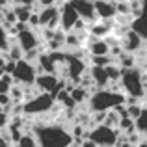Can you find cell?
Masks as SVG:
<instances>
[{"label":"cell","instance_id":"obj_1","mask_svg":"<svg viewBox=\"0 0 147 147\" xmlns=\"http://www.w3.org/2000/svg\"><path fill=\"white\" fill-rule=\"evenodd\" d=\"M32 132L36 134L39 147H67L73 144V134L60 123H34Z\"/></svg>","mask_w":147,"mask_h":147},{"label":"cell","instance_id":"obj_2","mask_svg":"<svg viewBox=\"0 0 147 147\" xmlns=\"http://www.w3.org/2000/svg\"><path fill=\"white\" fill-rule=\"evenodd\" d=\"M127 95L123 91H114L110 88H100V90L93 91L88 99V110L90 112H104L112 110L117 104H123Z\"/></svg>","mask_w":147,"mask_h":147},{"label":"cell","instance_id":"obj_3","mask_svg":"<svg viewBox=\"0 0 147 147\" xmlns=\"http://www.w3.org/2000/svg\"><path fill=\"white\" fill-rule=\"evenodd\" d=\"M121 88L127 95H134L138 99H145V88H144V78H142V69L140 67H130L123 69L121 75Z\"/></svg>","mask_w":147,"mask_h":147},{"label":"cell","instance_id":"obj_4","mask_svg":"<svg viewBox=\"0 0 147 147\" xmlns=\"http://www.w3.org/2000/svg\"><path fill=\"white\" fill-rule=\"evenodd\" d=\"M56 97L50 91H39L36 97L24 100V115H43L52 110Z\"/></svg>","mask_w":147,"mask_h":147},{"label":"cell","instance_id":"obj_5","mask_svg":"<svg viewBox=\"0 0 147 147\" xmlns=\"http://www.w3.org/2000/svg\"><path fill=\"white\" fill-rule=\"evenodd\" d=\"M119 136L121 134L117 132V129L108 127L104 123H99V125L91 127V130H88V134H86V138H91L99 147H115Z\"/></svg>","mask_w":147,"mask_h":147},{"label":"cell","instance_id":"obj_6","mask_svg":"<svg viewBox=\"0 0 147 147\" xmlns=\"http://www.w3.org/2000/svg\"><path fill=\"white\" fill-rule=\"evenodd\" d=\"M17 84H22V86H32L36 84V78H37V67L34 61H28V60H19L17 61V67L15 71L11 73Z\"/></svg>","mask_w":147,"mask_h":147},{"label":"cell","instance_id":"obj_7","mask_svg":"<svg viewBox=\"0 0 147 147\" xmlns=\"http://www.w3.org/2000/svg\"><path fill=\"white\" fill-rule=\"evenodd\" d=\"M65 69H67V78L71 84H78L82 75L86 73V61L82 56H76V54H67V60H65Z\"/></svg>","mask_w":147,"mask_h":147},{"label":"cell","instance_id":"obj_8","mask_svg":"<svg viewBox=\"0 0 147 147\" xmlns=\"http://www.w3.org/2000/svg\"><path fill=\"white\" fill-rule=\"evenodd\" d=\"M80 19L78 11L75 9V6H73L71 2H63L60 6V28L65 30V32H69V30H73V26H75V22Z\"/></svg>","mask_w":147,"mask_h":147},{"label":"cell","instance_id":"obj_9","mask_svg":"<svg viewBox=\"0 0 147 147\" xmlns=\"http://www.w3.org/2000/svg\"><path fill=\"white\" fill-rule=\"evenodd\" d=\"M39 21L41 26H49V28H60V4H52V6H43L39 9Z\"/></svg>","mask_w":147,"mask_h":147},{"label":"cell","instance_id":"obj_10","mask_svg":"<svg viewBox=\"0 0 147 147\" xmlns=\"http://www.w3.org/2000/svg\"><path fill=\"white\" fill-rule=\"evenodd\" d=\"M144 45H145V39L136 32V30H132V28H129V30H127V32L121 36V47H123V50H125V52L136 54L138 50L144 47Z\"/></svg>","mask_w":147,"mask_h":147},{"label":"cell","instance_id":"obj_11","mask_svg":"<svg viewBox=\"0 0 147 147\" xmlns=\"http://www.w3.org/2000/svg\"><path fill=\"white\" fill-rule=\"evenodd\" d=\"M17 43L21 45L22 50L26 52V50H30V49L39 47V45L43 43V39L36 34L34 28H26V30H21V32L17 34Z\"/></svg>","mask_w":147,"mask_h":147},{"label":"cell","instance_id":"obj_12","mask_svg":"<svg viewBox=\"0 0 147 147\" xmlns=\"http://www.w3.org/2000/svg\"><path fill=\"white\" fill-rule=\"evenodd\" d=\"M69 2L75 6V9L78 11V15L82 19H86L88 22L95 21L97 11H95V2H93V0H69Z\"/></svg>","mask_w":147,"mask_h":147},{"label":"cell","instance_id":"obj_13","mask_svg":"<svg viewBox=\"0 0 147 147\" xmlns=\"http://www.w3.org/2000/svg\"><path fill=\"white\" fill-rule=\"evenodd\" d=\"M95 2V11H97V17L99 19H114L117 15L115 11V4L112 0H93Z\"/></svg>","mask_w":147,"mask_h":147},{"label":"cell","instance_id":"obj_14","mask_svg":"<svg viewBox=\"0 0 147 147\" xmlns=\"http://www.w3.org/2000/svg\"><path fill=\"white\" fill-rule=\"evenodd\" d=\"M114 26L108 24V19H100L99 22H88V32L93 37H106L112 34Z\"/></svg>","mask_w":147,"mask_h":147},{"label":"cell","instance_id":"obj_15","mask_svg":"<svg viewBox=\"0 0 147 147\" xmlns=\"http://www.w3.org/2000/svg\"><path fill=\"white\" fill-rule=\"evenodd\" d=\"M90 75H91V78H93V82H95V86H97V90H100V88H108V84H110V78H108L106 67H100V65H91Z\"/></svg>","mask_w":147,"mask_h":147},{"label":"cell","instance_id":"obj_16","mask_svg":"<svg viewBox=\"0 0 147 147\" xmlns=\"http://www.w3.org/2000/svg\"><path fill=\"white\" fill-rule=\"evenodd\" d=\"M130 28L136 30L138 34H140L142 37L147 41V13H142L140 17H136L132 21V24H130Z\"/></svg>","mask_w":147,"mask_h":147},{"label":"cell","instance_id":"obj_17","mask_svg":"<svg viewBox=\"0 0 147 147\" xmlns=\"http://www.w3.org/2000/svg\"><path fill=\"white\" fill-rule=\"evenodd\" d=\"M13 9H15V15H17V21L28 22L30 15H32V6H26V4H15Z\"/></svg>","mask_w":147,"mask_h":147},{"label":"cell","instance_id":"obj_18","mask_svg":"<svg viewBox=\"0 0 147 147\" xmlns=\"http://www.w3.org/2000/svg\"><path fill=\"white\" fill-rule=\"evenodd\" d=\"M9 97H11V102H24V86L15 82L9 90Z\"/></svg>","mask_w":147,"mask_h":147},{"label":"cell","instance_id":"obj_19","mask_svg":"<svg viewBox=\"0 0 147 147\" xmlns=\"http://www.w3.org/2000/svg\"><path fill=\"white\" fill-rule=\"evenodd\" d=\"M136 130L144 138H147V106H144L142 114L138 115V119H136Z\"/></svg>","mask_w":147,"mask_h":147},{"label":"cell","instance_id":"obj_20","mask_svg":"<svg viewBox=\"0 0 147 147\" xmlns=\"http://www.w3.org/2000/svg\"><path fill=\"white\" fill-rule=\"evenodd\" d=\"M117 129H121L123 134H130L132 130H136V121H134L132 117H129V115H125V117H121Z\"/></svg>","mask_w":147,"mask_h":147},{"label":"cell","instance_id":"obj_21","mask_svg":"<svg viewBox=\"0 0 147 147\" xmlns=\"http://www.w3.org/2000/svg\"><path fill=\"white\" fill-rule=\"evenodd\" d=\"M119 121H121V115H119L114 108H112V110H106V119H104V125L117 129V127H119Z\"/></svg>","mask_w":147,"mask_h":147},{"label":"cell","instance_id":"obj_22","mask_svg":"<svg viewBox=\"0 0 147 147\" xmlns=\"http://www.w3.org/2000/svg\"><path fill=\"white\" fill-rule=\"evenodd\" d=\"M9 43H11V37H9V32H7V28L0 22V50H4L6 52L7 49H9Z\"/></svg>","mask_w":147,"mask_h":147},{"label":"cell","instance_id":"obj_23","mask_svg":"<svg viewBox=\"0 0 147 147\" xmlns=\"http://www.w3.org/2000/svg\"><path fill=\"white\" fill-rule=\"evenodd\" d=\"M144 110V104L142 102H134V104H127V112H129V117H132L134 121L138 119V115Z\"/></svg>","mask_w":147,"mask_h":147},{"label":"cell","instance_id":"obj_24","mask_svg":"<svg viewBox=\"0 0 147 147\" xmlns=\"http://www.w3.org/2000/svg\"><path fill=\"white\" fill-rule=\"evenodd\" d=\"M9 119H11V114L7 110H4V108H0V129H7Z\"/></svg>","mask_w":147,"mask_h":147},{"label":"cell","instance_id":"obj_25","mask_svg":"<svg viewBox=\"0 0 147 147\" xmlns=\"http://www.w3.org/2000/svg\"><path fill=\"white\" fill-rule=\"evenodd\" d=\"M39 2V6H52V4H60V2H67V0H37Z\"/></svg>","mask_w":147,"mask_h":147},{"label":"cell","instance_id":"obj_26","mask_svg":"<svg viewBox=\"0 0 147 147\" xmlns=\"http://www.w3.org/2000/svg\"><path fill=\"white\" fill-rule=\"evenodd\" d=\"M80 147H99L97 144H95L91 138H84L82 140V144H80Z\"/></svg>","mask_w":147,"mask_h":147},{"label":"cell","instance_id":"obj_27","mask_svg":"<svg viewBox=\"0 0 147 147\" xmlns=\"http://www.w3.org/2000/svg\"><path fill=\"white\" fill-rule=\"evenodd\" d=\"M0 147H11V142L6 140L4 136H0Z\"/></svg>","mask_w":147,"mask_h":147},{"label":"cell","instance_id":"obj_28","mask_svg":"<svg viewBox=\"0 0 147 147\" xmlns=\"http://www.w3.org/2000/svg\"><path fill=\"white\" fill-rule=\"evenodd\" d=\"M6 52H4V50H0V67H4V65H6Z\"/></svg>","mask_w":147,"mask_h":147},{"label":"cell","instance_id":"obj_29","mask_svg":"<svg viewBox=\"0 0 147 147\" xmlns=\"http://www.w3.org/2000/svg\"><path fill=\"white\" fill-rule=\"evenodd\" d=\"M37 0H19V4H26V6H34Z\"/></svg>","mask_w":147,"mask_h":147},{"label":"cell","instance_id":"obj_30","mask_svg":"<svg viewBox=\"0 0 147 147\" xmlns=\"http://www.w3.org/2000/svg\"><path fill=\"white\" fill-rule=\"evenodd\" d=\"M136 147H147V140H142V142H140V144H138Z\"/></svg>","mask_w":147,"mask_h":147},{"label":"cell","instance_id":"obj_31","mask_svg":"<svg viewBox=\"0 0 147 147\" xmlns=\"http://www.w3.org/2000/svg\"><path fill=\"white\" fill-rule=\"evenodd\" d=\"M7 2H9V0H0V7H4V6H6Z\"/></svg>","mask_w":147,"mask_h":147},{"label":"cell","instance_id":"obj_32","mask_svg":"<svg viewBox=\"0 0 147 147\" xmlns=\"http://www.w3.org/2000/svg\"><path fill=\"white\" fill-rule=\"evenodd\" d=\"M67 147H75V145H73V144H71V145H67Z\"/></svg>","mask_w":147,"mask_h":147}]
</instances>
